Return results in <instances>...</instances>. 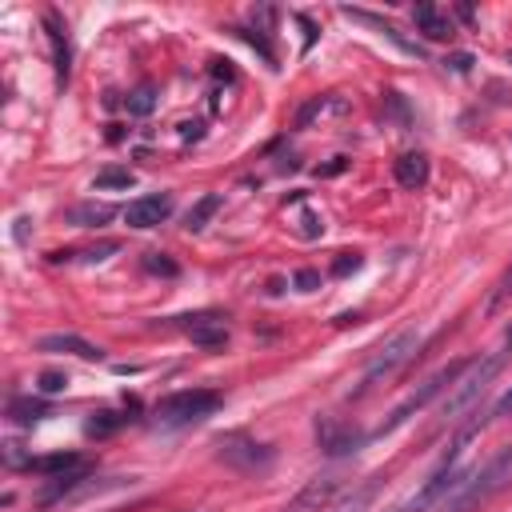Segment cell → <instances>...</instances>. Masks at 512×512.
<instances>
[{"mask_svg": "<svg viewBox=\"0 0 512 512\" xmlns=\"http://www.w3.org/2000/svg\"><path fill=\"white\" fill-rule=\"evenodd\" d=\"M344 488V476L340 472H324V476H312L280 512H324Z\"/></svg>", "mask_w": 512, "mask_h": 512, "instance_id": "cell-7", "label": "cell"}, {"mask_svg": "<svg viewBox=\"0 0 512 512\" xmlns=\"http://www.w3.org/2000/svg\"><path fill=\"white\" fill-rule=\"evenodd\" d=\"M176 328L200 344V348H224L228 344V324L224 316H176Z\"/></svg>", "mask_w": 512, "mask_h": 512, "instance_id": "cell-9", "label": "cell"}, {"mask_svg": "<svg viewBox=\"0 0 512 512\" xmlns=\"http://www.w3.org/2000/svg\"><path fill=\"white\" fill-rule=\"evenodd\" d=\"M216 460L244 476H260L272 468L276 452H272V444H264L248 432H224V436H216Z\"/></svg>", "mask_w": 512, "mask_h": 512, "instance_id": "cell-4", "label": "cell"}, {"mask_svg": "<svg viewBox=\"0 0 512 512\" xmlns=\"http://www.w3.org/2000/svg\"><path fill=\"white\" fill-rule=\"evenodd\" d=\"M376 492H380V476L364 480V484H360V488H352L344 500H332L324 512H368V504L376 500Z\"/></svg>", "mask_w": 512, "mask_h": 512, "instance_id": "cell-15", "label": "cell"}, {"mask_svg": "<svg viewBox=\"0 0 512 512\" xmlns=\"http://www.w3.org/2000/svg\"><path fill=\"white\" fill-rule=\"evenodd\" d=\"M28 468H36V472H60V476H64V468H68V472H72V468H84V460H80V456H72V452H64V456L28 460Z\"/></svg>", "mask_w": 512, "mask_h": 512, "instance_id": "cell-22", "label": "cell"}, {"mask_svg": "<svg viewBox=\"0 0 512 512\" xmlns=\"http://www.w3.org/2000/svg\"><path fill=\"white\" fill-rule=\"evenodd\" d=\"M216 208H220V196H216V192L200 196V200L188 208V216H184V228H188V232H200V228H204V224L216 216Z\"/></svg>", "mask_w": 512, "mask_h": 512, "instance_id": "cell-19", "label": "cell"}, {"mask_svg": "<svg viewBox=\"0 0 512 512\" xmlns=\"http://www.w3.org/2000/svg\"><path fill=\"white\" fill-rule=\"evenodd\" d=\"M68 220H72L76 228H104V224L112 220V208H108V204H76V208L68 212Z\"/></svg>", "mask_w": 512, "mask_h": 512, "instance_id": "cell-18", "label": "cell"}, {"mask_svg": "<svg viewBox=\"0 0 512 512\" xmlns=\"http://www.w3.org/2000/svg\"><path fill=\"white\" fill-rule=\"evenodd\" d=\"M152 104H156V92H152V84H140V88L128 96V112H136V116L152 112Z\"/></svg>", "mask_w": 512, "mask_h": 512, "instance_id": "cell-23", "label": "cell"}, {"mask_svg": "<svg viewBox=\"0 0 512 512\" xmlns=\"http://www.w3.org/2000/svg\"><path fill=\"white\" fill-rule=\"evenodd\" d=\"M316 440L328 456H348L364 444V432H356L352 424H336V420H316Z\"/></svg>", "mask_w": 512, "mask_h": 512, "instance_id": "cell-10", "label": "cell"}, {"mask_svg": "<svg viewBox=\"0 0 512 512\" xmlns=\"http://www.w3.org/2000/svg\"><path fill=\"white\" fill-rule=\"evenodd\" d=\"M40 352H68V356H80V360H100L104 352L96 344H88L84 336H72V332H56V336H40L36 340Z\"/></svg>", "mask_w": 512, "mask_h": 512, "instance_id": "cell-13", "label": "cell"}, {"mask_svg": "<svg viewBox=\"0 0 512 512\" xmlns=\"http://www.w3.org/2000/svg\"><path fill=\"white\" fill-rule=\"evenodd\" d=\"M44 416H48V404L44 400H32V396L8 400V420H16V424H40Z\"/></svg>", "mask_w": 512, "mask_h": 512, "instance_id": "cell-17", "label": "cell"}, {"mask_svg": "<svg viewBox=\"0 0 512 512\" xmlns=\"http://www.w3.org/2000/svg\"><path fill=\"white\" fill-rule=\"evenodd\" d=\"M356 268H360V256H356V252H340L336 264H332V276H348V272H356Z\"/></svg>", "mask_w": 512, "mask_h": 512, "instance_id": "cell-28", "label": "cell"}, {"mask_svg": "<svg viewBox=\"0 0 512 512\" xmlns=\"http://www.w3.org/2000/svg\"><path fill=\"white\" fill-rule=\"evenodd\" d=\"M132 184H136V176H132L128 168H100L96 180H92L96 192H108V188H132Z\"/></svg>", "mask_w": 512, "mask_h": 512, "instance_id": "cell-20", "label": "cell"}, {"mask_svg": "<svg viewBox=\"0 0 512 512\" xmlns=\"http://www.w3.org/2000/svg\"><path fill=\"white\" fill-rule=\"evenodd\" d=\"M340 12H344L348 20H360V24H372V28L380 32V36H388V40H392L396 48H404L408 56H424V48H420V44H412V40H404V36H400V32H396L392 24H384V20H376V16H368V12H356V8H340Z\"/></svg>", "mask_w": 512, "mask_h": 512, "instance_id": "cell-16", "label": "cell"}, {"mask_svg": "<svg viewBox=\"0 0 512 512\" xmlns=\"http://www.w3.org/2000/svg\"><path fill=\"white\" fill-rule=\"evenodd\" d=\"M508 356H512V332H508V348H500V352H492V356H484V360H472V368L452 384V396L444 400V420H448V424L460 420V416L488 392V384L500 376V368H504Z\"/></svg>", "mask_w": 512, "mask_h": 512, "instance_id": "cell-2", "label": "cell"}, {"mask_svg": "<svg viewBox=\"0 0 512 512\" xmlns=\"http://www.w3.org/2000/svg\"><path fill=\"white\" fill-rule=\"evenodd\" d=\"M508 480H512V444L496 448L484 464L464 468V476L456 480V488L444 496V504L436 512H472V508L488 504Z\"/></svg>", "mask_w": 512, "mask_h": 512, "instance_id": "cell-1", "label": "cell"}, {"mask_svg": "<svg viewBox=\"0 0 512 512\" xmlns=\"http://www.w3.org/2000/svg\"><path fill=\"white\" fill-rule=\"evenodd\" d=\"M124 424V416H116V412H96L92 420H88V436H108L112 428H120Z\"/></svg>", "mask_w": 512, "mask_h": 512, "instance_id": "cell-24", "label": "cell"}, {"mask_svg": "<svg viewBox=\"0 0 512 512\" xmlns=\"http://www.w3.org/2000/svg\"><path fill=\"white\" fill-rule=\"evenodd\" d=\"M292 284H296L300 292H316V288H320V272H316V268H296Z\"/></svg>", "mask_w": 512, "mask_h": 512, "instance_id": "cell-27", "label": "cell"}, {"mask_svg": "<svg viewBox=\"0 0 512 512\" xmlns=\"http://www.w3.org/2000/svg\"><path fill=\"white\" fill-rule=\"evenodd\" d=\"M320 232V220H316V212H304V236H316Z\"/></svg>", "mask_w": 512, "mask_h": 512, "instance_id": "cell-30", "label": "cell"}, {"mask_svg": "<svg viewBox=\"0 0 512 512\" xmlns=\"http://www.w3.org/2000/svg\"><path fill=\"white\" fill-rule=\"evenodd\" d=\"M172 216V196L168 192H152V196H136L128 208H124V220L128 228H156Z\"/></svg>", "mask_w": 512, "mask_h": 512, "instance_id": "cell-8", "label": "cell"}, {"mask_svg": "<svg viewBox=\"0 0 512 512\" xmlns=\"http://www.w3.org/2000/svg\"><path fill=\"white\" fill-rule=\"evenodd\" d=\"M36 384H40V392H48V396H52V392H64L68 376H64V372H52V368H48V372H40V376H36Z\"/></svg>", "mask_w": 512, "mask_h": 512, "instance_id": "cell-26", "label": "cell"}, {"mask_svg": "<svg viewBox=\"0 0 512 512\" xmlns=\"http://www.w3.org/2000/svg\"><path fill=\"white\" fill-rule=\"evenodd\" d=\"M44 32H48V44H52V64H56V76L68 80V64H72V44H68V24L60 20V12H44Z\"/></svg>", "mask_w": 512, "mask_h": 512, "instance_id": "cell-11", "label": "cell"}, {"mask_svg": "<svg viewBox=\"0 0 512 512\" xmlns=\"http://www.w3.org/2000/svg\"><path fill=\"white\" fill-rule=\"evenodd\" d=\"M416 348H420V332L416 328H404V332H396L372 360H368V368H364V376H360V392H368L372 384H380L384 376H392L404 360H412L416 356Z\"/></svg>", "mask_w": 512, "mask_h": 512, "instance_id": "cell-6", "label": "cell"}, {"mask_svg": "<svg viewBox=\"0 0 512 512\" xmlns=\"http://www.w3.org/2000/svg\"><path fill=\"white\" fill-rule=\"evenodd\" d=\"M468 64H472V56H464V52H460V56H452V68H460V72H464Z\"/></svg>", "mask_w": 512, "mask_h": 512, "instance_id": "cell-31", "label": "cell"}, {"mask_svg": "<svg viewBox=\"0 0 512 512\" xmlns=\"http://www.w3.org/2000/svg\"><path fill=\"white\" fill-rule=\"evenodd\" d=\"M468 368H472V360H456V364H448V368L432 372V376H428V380H424V384H420L412 396H404V400L392 408V416H388V420L376 428V436H388V432H396L400 424H408V420H412L420 408H428V404H432V400H436L444 388H452V384H456V380H460Z\"/></svg>", "mask_w": 512, "mask_h": 512, "instance_id": "cell-3", "label": "cell"}, {"mask_svg": "<svg viewBox=\"0 0 512 512\" xmlns=\"http://www.w3.org/2000/svg\"><path fill=\"white\" fill-rule=\"evenodd\" d=\"M392 176H396V184L408 188V192L424 188V184H428V156H424V152H404V156H396V160H392Z\"/></svg>", "mask_w": 512, "mask_h": 512, "instance_id": "cell-12", "label": "cell"}, {"mask_svg": "<svg viewBox=\"0 0 512 512\" xmlns=\"http://www.w3.org/2000/svg\"><path fill=\"white\" fill-rule=\"evenodd\" d=\"M504 416H512V388L496 400V408H492V420H504Z\"/></svg>", "mask_w": 512, "mask_h": 512, "instance_id": "cell-29", "label": "cell"}, {"mask_svg": "<svg viewBox=\"0 0 512 512\" xmlns=\"http://www.w3.org/2000/svg\"><path fill=\"white\" fill-rule=\"evenodd\" d=\"M512 300V264L500 272V280L492 284V292H488V304H484V312H500L504 304Z\"/></svg>", "mask_w": 512, "mask_h": 512, "instance_id": "cell-21", "label": "cell"}, {"mask_svg": "<svg viewBox=\"0 0 512 512\" xmlns=\"http://www.w3.org/2000/svg\"><path fill=\"white\" fill-rule=\"evenodd\" d=\"M144 268H148V272H160V276H176V272H180L164 252H148V256H144Z\"/></svg>", "mask_w": 512, "mask_h": 512, "instance_id": "cell-25", "label": "cell"}, {"mask_svg": "<svg viewBox=\"0 0 512 512\" xmlns=\"http://www.w3.org/2000/svg\"><path fill=\"white\" fill-rule=\"evenodd\" d=\"M412 20H416V32H424L428 40H448L452 36V20L436 4H416L412 8Z\"/></svg>", "mask_w": 512, "mask_h": 512, "instance_id": "cell-14", "label": "cell"}, {"mask_svg": "<svg viewBox=\"0 0 512 512\" xmlns=\"http://www.w3.org/2000/svg\"><path fill=\"white\" fill-rule=\"evenodd\" d=\"M220 408V392L212 388H184V392H172L156 404V420L168 424V428H184V424H196L204 416H212Z\"/></svg>", "mask_w": 512, "mask_h": 512, "instance_id": "cell-5", "label": "cell"}]
</instances>
